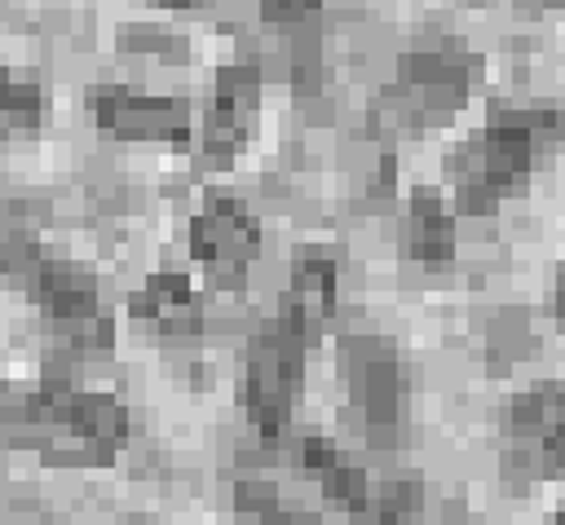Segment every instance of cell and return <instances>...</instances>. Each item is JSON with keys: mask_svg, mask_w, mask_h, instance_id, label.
<instances>
[{"mask_svg": "<svg viewBox=\"0 0 565 525\" xmlns=\"http://www.w3.org/2000/svg\"><path fill=\"white\" fill-rule=\"evenodd\" d=\"M4 432L13 450H31L44 463L102 468L124 450L132 424L115 393L75 384L66 375H44L9 388Z\"/></svg>", "mask_w": 565, "mask_h": 525, "instance_id": "obj_2", "label": "cell"}, {"mask_svg": "<svg viewBox=\"0 0 565 525\" xmlns=\"http://www.w3.org/2000/svg\"><path fill=\"white\" fill-rule=\"evenodd\" d=\"M481 79V57L459 40L415 44L397 57L393 79L371 101V124L384 137H406L446 124Z\"/></svg>", "mask_w": 565, "mask_h": 525, "instance_id": "obj_5", "label": "cell"}, {"mask_svg": "<svg viewBox=\"0 0 565 525\" xmlns=\"http://www.w3.org/2000/svg\"><path fill=\"white\" fill-rule=\"evenodd\" d=\"M340 379L349 415L362 428L366 446L397 450L406 441V371L388 335L353 331L340 340Z\"/></svg>", "mask_w": 565, "mask_h": 525, "instance_id": "obj_7", "label": "cell"}, {"mask_svg": "<svg viewBox=\"0 0 565 525\" xmlns=\"http://www.w3.org/2000/svg\"><path fill=\"white\" fill-rule=\"evenodd\" d=\"M503 450L534 476H565V379L525 384L508 401Z\"/></svg>", "mask_w": 565, "mask_h": 525, "instance_id": "obj_9", "label": "cell"}, {"mask_svg": "<svg viewBox=\"0 0 565 525\" xmlns=\"http://www.w3.org/2000/svg\"><path fill=\"white\" fill-rule=\"evenodd\" d=\"M256 110H260V62L243 53V57L216 66L207 97H203L199 163L203 168H230L256 132Z\"/></svg>", "mask_w": 565, "mask_h": 525, "instance_id": "obj_8", "label": "cell"}, {"mask_svg": "<svg viewBox=\"0 0 565 525\" xmlns=\"http://www.w3.org/2000/svg\"><path fill=\"white\" fill-rule=\"evenodd\" d=\"M190 256L216 287H243L252 260L260 256V225L252 207L234 194H207L190 216Z\"/></svg>", "mask_w": 565, "mask_h": 525, "instance_id": "obj_11", "label": "cell"}, {"mask_svg": "<svg viewBox=\"0 0 565 525\" xmlns=\"http://www.w3.org/2000/svg\"><path fill=\"white\" fill-rule=\"evenodd\" d=\"M565 146V101L552 97H508L486 110V119L455 146L446 176L463 216H486L494 203L512 199L534 168Z\"/></svg>", "mask_w": 565, "mask_h": 525, "instance_id": "obj_3", "label": "cell"}, {"mask_svg": "<svg viewBox=\"0 0 565 525\" xmlns=\"http://www.w3.org/2000/svg\"><path fill=\"white\" fill-rule=\"evenodd\" d=\"M49 119V88L31 79L26 71H9L4 79V128L9 132H31Z\"/></svg>", "mask_w": 565, "mask_h": 525, "instance_id": "obj_15", "label": "cell"}, {"mask_svg": "<svg viewBox=\"0 0 565 525\" xmlns=\"http://www.w3.org/2000/svg\"><path fill=\"white\" fill-rule=\"evenodd\" d=\"M4 274L44 313L62 353L88 357V353L110 349L115 326L102 304L97 278L84 265H75L71 256H57V247L13 225L4 234Z\"/></svg>", "mask_w": 565, "mask_h": 525, "instance_id": "obj_4", "label": "cell"}, {"mask_svg": "<svg viewBox=\"0 0 565 525\" xmlns=\"http://www.w3.org/2000/svg\"><path fill=\"white\" fill-rule=\"evenodd\" d=\"M296 463L322 490V499L358 525H424V490L415 481L362 468L331 437H296Z\"/></svg>", "mask_w": 565, "mask_h": 525, "instance_id": "obj_6", "label": "cell"}, {"mask_svg": "<svg viewBox=\"0 0 565 525\" xmlns=\"http://www.w3.org/2000/svg\"><path fill=\"white\" fill-rule=\"evenodd\" d=\"M340 287V256L331 243H300L291 251L287 287L274 313L247 335L238 397L243 415L265 446H278L291 432L296 401L305 388V353L322 335L327 318L335 313Z\"/></svg>", "mask_w": 565, "mask_h": 525, "instance_id": "obj_1", "label": "cell"}, {"mask_svg": "<svg viewBox=\"0 0 565 525\" xmlns=\"http://www.w3.org/2000/svg\"><path fill=\"white\" fill-rule=\"evenodd\" d=\"M552 313H556V322L565 331V265L556 269V282H552Z\"/></svg>", "mask_w": 565, "mask_h": 525, "instance_id": "obj_16", "label": "cell"}, {"mask_svg": "<svg viewBox=\"0 0 565 525\" xmlns=\"http://www.w3.org/2000/svg\"><path fill=\"white\" fill-rule=\"evenodd\" d=\"M234 507L243 521L252 525H322L318 516L300 512V507H287L282 494L274 490V481L265 476H234Z\"/></svg>", "mask_w": 565, "mask_h": 525, "instance_id": "obj_14", "label": "cell"}, {"mask_svg": "<svg viewBox=\"0 0 565 525\" xmlns=\"http://www.w3.org/2000/svg\"><path fill=\"white\" fill-rule=\"evenodd\" d=\"M547 525H565V512H556V516H552V521H547Z\"/></svg>", "mask_w": 565, "mask_h": 525, "instance_id": "obj_17", "label": "cell"}, {"mask_svg": "<svg viewBox=\"0 0 565 525\" xmlns=\"http://www.w3.org/2000/svg\"><path fill=\"white\" fill-rule=\"evenodd\" d=\"M402 251L424 269H446L455 260V216L437 190H415L402 216Z\"/></svg>", "mask_w": 565, "mask_h": 525, "instance_id": "obj_13", "label": "cell"}, {"mask_svg": "<svg viewBox=\"0 0 565 525\" xmlns=\"http://www.w3.org/2000/svg\"><path fill=\"white\" fill-rule=\"evenodd\" d=\"M88 115L102 132H110L119 141H146V146H168V150L190 146V101L185 97L141 93V88L102 79L88 88Z\"/></svg>", "mask_w": 565, "mask_h": 525, "instance_id": "obj_10", "label": "cell"}, {"mask_svg": "<svg viewBox=\"0 0 565 525\" xmlns=\"http://www.w3.org/2000/svg\"><path fill=\"white\" fill-rule=\"evenodd\" d=\"M128 318L163 344H194L203 335V300L181 269H154L128 296Z\"/></svg>", "mask_w": 565, "mask_h": 525, "instance_id": "obj_12", "label": "cell"}]
</instances>
